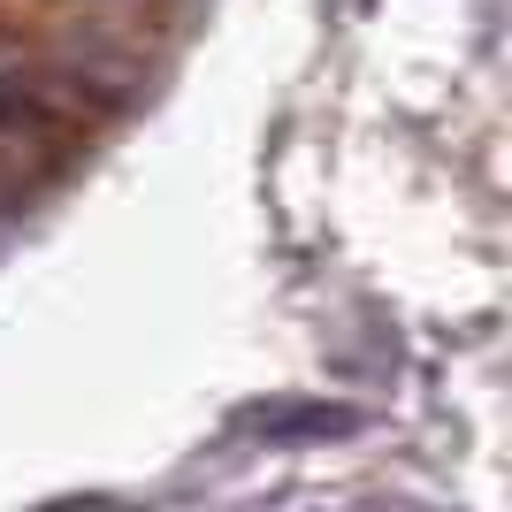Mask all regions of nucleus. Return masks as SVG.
Returning <instances> with one entry per match:
<instances>
[{
	"label": "nucleus",
	"mask_w": 512,
	"mask_h": 512,
	"mask_svg": "<svg viewBox=\"0 0 512 512\" xmlns=\"http://www.w3.org/2000/svg\"><path fill=\"white\" fill-rule=\"evenodd\" d=\"M62 161V123L39 107V92L0 85V214L23 207Z\"/></svg>",
	"instance_id": "1"
},
{
	"label": "nucleus",
	"mask_w": 512,
	"mask_h": 512,
	"mask_svg": "<svg viewBox=\"0 0 512 512\" xmlns=\"http://www.w3.org/2000/svg\"><path fill=\"white\" fill-rule=\"evenodd\" d=\"M245 421L268 428V436H344L352 413L344 406H260V413H245Z\"/></svg>",
	"instance_id": "2"
}]
</instances>
